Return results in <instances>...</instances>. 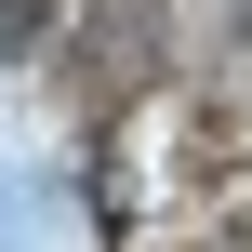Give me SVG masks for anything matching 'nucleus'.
Listing matches in <instances>:
<instances>
[{"label": "nucleus", "instance_id": "obj_1", "mask_svg": "<svg viewBox=\"0 0 252 252\" xmlns=\"http://www.w3.org/2000/svg\"><path fill=\"white\" fill-rule=\"evenodd\" d=\"M0 40H40V0H0Z\"/></svg>", "mask_w": 252, "mask_h": 252}]
</instances>
